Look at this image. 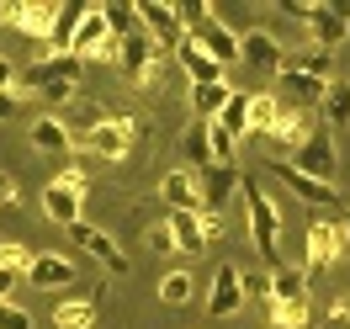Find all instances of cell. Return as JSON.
Segmentation results:
<instances>
[{
	"label": "cell",
	"instance_id": "obj_32",
	"mask_svg": "<svg viewBox=\"0 0 350 329\" xmlns=\"http://www.w3.org/2000/svg\"><path fill=\"white\" fill-rule=\"evenodd\" d=\"M286 69H303V75L334 80V75H329V48H297V53H286ZM286 69H282V75H286Z\"/></svg>",
	"mask_w": 350,
	"mask_h": 329
},
{
	"label": "cell",
	"instance_id": "obj_34",
	"mask_svg": "<svg viewBox=\"0 0 350 329\" xmlns=\"http://www.w3.org/2000/svg\"><path fill=\"white\" fill-rule=\"evenodd\" d=\"M191 292H197V282H191L186 271H170V276L159 282V303H170V308H186V303H191Z\"/></svg>",
	"mask_w": 350,
	"mask_h": 329
},
{
	"label": "cell",
	"instance_id": "obj_14",
	"mask_svg": "<svg viewBox=\"0 0 350 329\" xmlns=\"http://www.w3.org/2000/svg\"><path fill=\"white\" fill-rule=\"evenodd\" d=\"M69 239L75 244H85L90 255H96V261L107 265L111 276H128V255H122V250H117V239H111V234H101V228H96V223H75V228H69Z\"/></svg>",
	"mask_w": 350,
	"mask_h": 329
},
{
	"label": "cell",
	"instance_id": "obj_18",
	"mask_svg": "<svg viewBox=\"0 0 350 329\" xmlns=\"http://www.w3.org/2000/svg\"><path fill=\"white\" fill-rule=\"evenodd\" d=\"M239 192H244V176H239V170H228V165L202 170V207H207V213H218L223 202H234Z\"/></svg>",
	"mask_w": 350,
	"mask_h": 329
},
{
	"label": "cell",
	"instance_id": "obj_22",
	"mask_svg": "<svg viewBox=\"0 0 350 329\" xmlns=\"http://www.w3.org/2000/svg\"><path fill=\"white\" fill-rule=\"evenodd\" d=\"M313 128H319V117H308V111H292V107H286L282 122H276V133H271V144H276V149H286V154H297L308 138H313Z\"/></svg>",
	"mask_w": 350,
	"mask_h": 329
},
{
	"label": "cell",
	"instance_id": "obj_1",
	"mask_svg": "<svg viewBox=\"0 0 350 329\" xmlns=\"http://www.w3.org/2000/svg\"><path fill=\"white\" fill-rule=\"evenodd\" d=\"M80 59L75 53H43L38 64H27L22 75H16V90H32V96H43L48 107H64V101H75L80 96Z\"/></svg>",
	"mask_w": 350,
	"mask_h": 329
},
{
	"label": "cell",
	"instance_id": "obj_15",
	"mask_svg": "<svg viewBox=\"0 0 350 329\" xmlns=\"http://www.w3.org/2000/svg\"><path fill=\"white\" fill-rule=\"evenodd\" d=\"M159 197L170 213H207L202 207V176H191V170H170L159 181Z\"/></svg>",
	"mask_w": 350,
	"mask_h": 329
},
{
	"label": "cell",
	"instance_id": "obj_25",
	"mask_svg": "<svg viewBox=\"0 0 350 329\" xmlns=\"http://www.w3.org/2000/svg\"><path fill=\"white\" fill-rule=\"evenodd\" d=\"M90 5H59V16H53V32H48V53H75V32L85 22Z\"/></svg>",
	"mask_w": 350,
	"mask_h": 329
},
{
	"label": "cell",
	"instance_id": "obj_30",
	"mask_svg": "<svg viewBox=\"0 0 350 329\" xmlns=\"http://www.w3.org/2000/svg\"><path fill=\"white\" fill-rule=\"evenodd\" d=\"M53 329H96V303H85V298L53 303Z\"/></svg>",
	"mask_w": 350,
	"mask_h": 329
},
{
	"label": "cell",
	"instance_id": "obj_44",
	"mask_svg": "<svg viewBox=\"0 0 350 329\" xmlns=\"http://www.w3.org/2000/svg\"><path fill=\"white\" fill-rule=\"evenodd\" d=\"M16 75H22V69L11 64V59H0V90H16Z\"/></svg>",
	"mask_w": 350,
	"mask_h": 329
},
{
	"label": "cell",
	"instance_id": "obj_17",
	"mask_svg": "<svg viewBox=\"0 0 350 329\" xmlns=\"http://www.w3.org/2000/svg\"><path fill=\"white\" fill-rule=\"evenodd\" d=\"M27 138H32L38 154H75L80 149V144H75V128H69L64 117H38V122L27 128Z\"/></svg>",
	"mask_w": 350,
	"mask_h": 329
},
{
	"label": "cell",
	"instance_id": "obj_42",
	"mask_svg": "<svg viewBox=\"0 0 350 329\" xmlns=\"http://www.w3.org/2000/svg\"><path fill=\"white\" fill-rule=\"evenodd\" d=\"M202 234H207V244L223 239V213H202Z\"/></svg>",
	"mask_w": 350,
	"mask_h": 329
},
{
	"label": "cell",
	"instance_id": "obj_29",
	"mask_svg": "<svg viewBox=\"0 0 350 329\" xmlns=\"http://www.w3.org/2000/svg\"><path fill=\"white\" fill-rule=\"evenodd\" d=\"M319 122H329L334 133L350 128V80H329V96L319 107Z\"/></svg>",
	"mask_w": 350,
	"mask_h": 329
},
{
	"label": "cell",
	"instance_id": "obj_27",
	"mask_svg": "<svg viewBox=\"0 0 350 329\" xmlns=\"http://www.w3.org/2000/svg\"><path fill=\"white\" fill-rule=\"evenodd\" d=\"M282 111H286V101L282 96H271V90H250V128L255 133H276V122H282Z\"/></svg>",
	"mask_w": 350,
	"mask_h": 329
},
{
	"label": "cell",
	"instance_id": "obj_43",
	"mask_svg": "<svg viewBox=\"0 0 350 329\" xmlns=\"http://www.w3.org/2000/svg\"><path fill=\"white\" fill-rule=\"evenodd\" d=\"M324 329H350V303H334V313H329Z\"/></svg>",
	"mask_w": 350,
	"mask_h": 329
},
{
	"label": "cell",
	"instance_id": "obj_39",
	"mask_svg": "<svg viewBox=\"0 0 350 329\" xmlns=\"http://www.w3.org/2000/svg\"><path fill=\"white\" fill-rule=\"evenodd\" d=\"M0 329H32V313L16 303H0Z\"/></svg>",
	"mask_w": 350,
	"mask_h": 329
},
{
	"label": "cell",
	"instance_id": "obj_24",
	"mask_svg": "<svg viewBox=\"0 0 350 329\" xmlns=\"http://www.w3.org/2000/svg\"><path fill=\"white\" fill-rule=\"evenodd\" d=\"M228 101H234V85H228V80H218V85H191V111H197V122H218Z\"/></svg>",
	"mask_w": 350,
	"mask_h": 329
},
{
	"label": "cell",
	"instance_id": "obj_9",
	"mask_svg": "<svg viewBox=\"0 0 350 329\" xmlns=\"http://www.w3.org/2000/svg\"><path fill=\"white\" fill-rule=\"evenodd\" d=\"M53 16H59L53 0H5V5H0V22L16 27L22 38H48V32H53Z\"/></svg>",
	"mask_w": 350,
	"mask_h": 329
},
{
	"label": "cell",
	"instance_id": "obj_23",
	"mask_svg": "<svg viewBox=\"0 0 350 329\" xmlns=\"http://www.w3.org/2000/svg\"><path fill=\"white\" fill-rule=\"evenodd\" d=\"M175 64L191 75V85H218V80H223V64H213V59H207V53H202V48L191 43V38L175 48Z\"/></svg>",
	"mask_w": 350,
	"mask_h": 329
},
{
	"label": "cell",
	"instance_id": "obj_31",
	"mask_svg": "<svg viewBox=\"0 0 350 329\" xmlns=\"http://www.w3.org/2000/svg\"><path fill=\"white\" fill-rule=\"evenodd\" d=\"M218 128H223V133H234V138H244V133H255V128H250V90H234V101L223 107Z\"/></svg>",
	"mask_w": 350,
	"mask_h": 329
},
{
	"label": "cell",
	"instance_id": "obj_13",
	"mask_svg": "<svg viewBox=\"0 0 350 329\" xmlns=\"http://www.w3.org/2000/svg\"><path fill=\"white\" fill-rule=\"evenodd\" d=\"M308 38L313 48H334L350 43V5H334V0H319V11H313V22H308Z\"/></svg>",
	"mask_w": 350,
	"mask_h": 329
},
{
	"label": "cell",
	"instance_id": "obj_4",
	"mask_svg": "<svg viewBox=\"0 0 350 329\" xmlns=\"http://www.w3.org/2000/svg\"><path fill=\"white\" fill-rule=\"evenodd\" d=\"M165 59H170V53H165V48L154 43L149 32H144V27H138V32H133V38H122V75H128V85H138V90H149L154 80H159V69H165Z\"/></svg>",
	"mask_w": 350,
	"mask_h": 329
},
{
	"label": "cell",
	"instance_id": "obj_41",
	"mask_svg": "<svg viewBox=\"0 0 350 329\" xmlns=\"http://www.w3.org/2000/svg\"><path fill=\"white\" fill-rule=\"evenodd\" d=\"M244 298H265V303H271V276H255V271H244Z\"/></svg>",
	"mask_w": 350,
	"mask_h": 329
},
{
	"label": "cell",
	"instance_id": "obj_46",
	"mask_svg": "<svg viewBox=\"0 0 350 329\" xmlns=\"http://www.w3.org/2000/svg\"><path fill=\"white\" fill-rule=\"evenodd\" d=\"M340 255H350V207L340 213Z\"/></svg>",
	"mask_w": 350,
	"mask_h": 329
},
{
	"label": "cell",
	"instance_id": "obj_12",
	"mask_svg": "<svg viewBox=\"0 0 350 329\" xmlns=\"http://www.w3.org/2000/svg\"><path fill=\"white\" fill-rule=\"evenodd\" d=\"M340 261V223H308V239H303V271L308 276H319L329 265Z\"/></svg>",
	"mask_w": 350,
	"mask_h": 329
},
{
	"label": "cell",
	"instance_id": "obj_38",
	"mask_svg": "<svg viewBox=\"0 0 350 329\" xmlns=\"http://www.w3.org/2000/svg\"><path fill=\"white\" fill-rule=\"evenodd\" d=\"M144 239H149V250H154V255H180V244H175V234H170V223H154Z\"/></svg>",
	"mask_w": 350,
	"mask_h": 329
},
{
	"label": "cell",
	"instance_id": "obj_40",
	"mask_svg": "<svg viewBox=\"0 0 350 329\" xmlns=\"http://www.w3.org/2000/svg\"><path fill=\"white\" fill-rule=\"evenodd\" d=\"M313 11H319V0H282V16L292 22H313Z\"/></svg>",
	"mask_w": 350,
	"mask_h": 329
},
{
	"label": "cell",
	"instance_id": "obj_16",
	"mask_svg": "<svg viewBox=\"0 0 350 329\" xmlns=\"http://www.w3.org/2000/svg\"><path fill=\"white\" fill-rule=\"evenodd\" d=\"M244 64L260 69V75H282L286 53H282V43H276L265 27H250V32H244Z\"/></svg>",
	"mask_w": 350,
	"mask_h": 329
},
{
	"label": "cell",
	"instance_id": "obj_3",
	"mask_svg": "<svg viewBox=\"0 0 350 329\" xmlns=\"http://www.w3.org/2000/svg\"><path fill=\"white\" fill-rule=\"evenodd\" d=\"M85 192H90L85 170H80V165H64L59 181H48V186H43V218L75 228V223H80V207H85Z\"/></svg>",
	"mask_w": 350,
	"mask_h": 329
},
{
	"label": "cell",
	"instance_id": "obj_28",
	"mask_svg": "<svg viewBox=\"0 0 350 329\" xmlns=\"http://www.w3.org/2000/svg\"><path fill=\"white\" fill-rule=\"evenodd\" d=\"M170 234L180 244V255H202L207 250V234H202V213H170Z\"/></svg>",
	"mask_w": 350,
	"mask_h": 329
},
{
	"label": "cell",
	"instance_id": "obj_10",
	"mask_svg": "<svg viewBox=\"0 0 350 329\" xmlns=\"http://www.w3.org/2000/svg\"><path fill=\"white\" fill-rule=\"evenodd\" d=\"M271 170H276V181H282L286 192H297L303 202H313V207H340V186H329V181H313V176H303L286 154H276L271 159Z\"/></svg>",
	"mask_w": 350,
	"mask_h": 329
},
{
	"label": "cell",
	"instance_id": "obj_35",
	"mask_svg": "<svg viewBox=\"0 0 350 329\" xmlns=\"http://www.w3.org/2000/svg\"><path fill=\"white\" fill-rule=\"evenodd\" d=\"M265 313H271V324L276 329H308V303H265Z\"/></svg>",
	"mask_w": 350,
	"mask_h": 329
},
{
	"label": "cell",
	"instance_id": "obj_19",
	"mask_svg": "<svg viewBox=\"0 0 350 329\" xmlns=\"http://www.w3.org/2000/svg\"><path fill=\"white\" fill-rule=\"evenodd\" d=\"M27 282L43 287V292H59V287H75V282H80V271H75L69 255H38L32 271H27Z\"/></svg>",
	"mask_w": 350,
	"mask_h": 329
},
{
	"label": "cell",
	"instance_id": "obj_2",
	"mask_svg": "<svg viewBox=\"0 0 350 329\" xmlns=\"http://www.w3.org/2000/svg\"><path fill=\"white\" fill-rule=\"evenodd\" d=\"M244 213H250V239H255V255L260 261H271V271L282 265V207L271 202V192L265 186H255V181H244Z\"/></svg>",
	"mask_w": 350,
	"mask_h": 329
},
{
	"label": "cell",
	"instance_id": "obj_5",
	"mask_svg": "<svg viewBox=\"0 0 350 329\" xmlns=\"http://www.w3.org/2000/svg\"><path fill=\"white\" fill-rule=\"evenodd\" d=\"M138 5V22H144V32H149L159 48H180L186 38H191V27H186V16H180V5H170V0H133Z\"/></svg>",
	"mask_w": 350,
	"mask_h": 329
},
{
	"label": "cell",
	"instance_id": "obj_37",
	"mask_svg": "<svg viewBox=\"0 0 350 329\" xmlns=\"http://www.w3.org/2000/svg\"><path fill=\"white\" fill-rule=\"evenodd\" d=\"M32 261H38V255H32L27 244L5 239V250H0V265H5V271H16V276H27V271H32Z\"/></svg>",
	"mask_w": 350,
	"mask_h": 329
},
{
	"label": "cell",
	"instance_id": "obj_47",
	"mask_svg": "<svg viewBox=\"0 0 350 329\" xmlns=\"http://www.w3.org/2000/svg\"><path fill=\"white\" fill-rule=\"evenodd\" d=\"M0 250H5V239H0Z\"/></svg>",
	"mask_w": 350,
	"mask_h": 329
},
{
	"label": "cell",
	"instance_id": "obj_6",
	"mask_svg": "<svg viewBox=\"0 0 350 329\" xmlns=\"http://www.w3.org/2000/svg\"><path fill=\"white\" fill-rule=\"evenodd\" d=\"M286 159H292V165H297L303 176L329 181V186H334V176H340V149H334V128H329V122H319V128H313V138H308L297 154H286Z\"/></svg>",
	"mask_w": 350,
	"mask_h": 329
},
{
	"label": "cell",
	"instance_id": "obj_20",
	"mask_svg": "<svg viewBox=\"0 0 350 329\" xmlns=\"http://www.w3.org/2000/svg\"><path fill=\"white\" fill-rule=\"evenodd\" d=\"M282 85H286V107H292V111L324 107V96H329V80H319V75H303V69H286Z\"/></svg>",
	"mask_w": 350,
	"mask_h": 329
},
{
	"label": "cell",
	"instance_id": "obj_21",
	"mask_svg": "<svg viewBox=\"0 0 350 329\" xmlns=\"http://www.w3.org/2000/svg\"><path fill=\"white\" fill-rule=\"evenodd\" d=\"M180 154H186V170H191V176L213 170V122H186V133H180Z\"/></svg>",
	"mask_w": 350,
	"mask_h": 329
},
{
	"label": "cell",
	"instance_id": "obj_7",
	"mask_svg": "<svg viewBox=\"0 0 350 329\" xmlns=\"http://www.w3.org/2000/svg\"><path fill=\"white\" fill-rule=\"evenodd\" d=\"M75 144H80L85 154H96V159H128V149H133V117H101V122H90Z\"/></svg>",
	"mask_w": 350,
	"mask_h": 329
},
{
	"label": "cell",
	"instance_id": "obj_11",
	"mask_svg": "<svg viewBox=\"0 0 350 329\" xmlns=\"http://www.w3.org/2000/svg\"><path fill=\"white\" fill-rule=\"evenodd\" d=\"M244 308V271L234 261H223L213 271V287H207V313L213 319H228V313H239Z\"/></svg>",
	"mask_w": 350,
	"mask_h": 329
},
{
	"label": "cell",
	"instance_id": "obj_45",
	"mask_svg": "<svg viewBox=\"0 0 350 329\" xmlns=\"http://www.w3.org/2000/svg\"><path fill=\"white\" fill-rule=\"evenodd\" d=\"M11 202H16V181L0 170V207H11Z\"/></svg>",
	"mask_w": 350,
	"mask_h": 329
},
{
	"label": "cell",
	"instance_id": "obj_36",
	"mask_svg": "<svg viewBox=\"0 0 350 329\" xmlns=\"http://www.w3.org/2000/svg\"><path fill=\"white\" fill-rule=\"evenodd\" d=\"M213 165H228V170H239V138L234 133H223L213 122Z\"/></svg>",
	"mask_w": 350,
	"mask_h": 329
},
{
	"label": "cell",
	"instance_id": "obj_26",
	"mask_svg": "<svg viewBox=\"0 0 350 329\" xmlns=\"http://www.w3.org/2000/svg\"><path fill=\"white\" fill-rule=\"evenodd\" d=\"M271 303H308V271L303 265H276L271 271Z\"/></svg>",
	"mask_w": 350,
	"mask_h": 329
},
{
	"label": "cell",
	"instance_id": "obj_33",
	"mask_svg": "<svg viewBox=\"0 0 350 329\" xmlns=\"http://www.w3.org/2000/svg\"><path fill=\"white\" fill-rule=\"evenodd\" d=\"M101 11H107V22H111V32H117V43H122V38H133V32H138V5H128V0H107V5H101Z\"/></svg>",
	"mask_w": 350,
	"mask_h": 329
},
{
	"label": "cell",
	"instance_id": "obj_8",
	"mask_svg": "<svg viewBox=\"0 0 350 329\" xmlns=\"http://www.w3.org/2000/svg\"><path fill=\"white\" fill-rule=\"evenodd\" d=\"M191 43L202 48V53H207V59H213V64H244V32H234V27L223 22L218 11H213V16H207V22L197 27V32H191Z\"/></svg>",
	"mask_w": 350,
	"mask_h": 329
}]
</instances>
